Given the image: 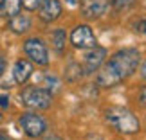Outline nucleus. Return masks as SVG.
<instances>
[{"label":"nucleus","instance_id":"obj_1","mask_svg":"<svg viewBox=\"0 0 146 140\" xmlns=\"http://www.w3.org/2000/svg\"><path fill=\"white\" fill-rule=\"evenodd\" d=\"M141 63V52L137 49H123L112 56L98 70V86L112 88L123 79L130 77Z\"/></svg>","mask_w":146,"mask_h":140},{"label":"nucleus","instance_id":"obj_5","mask_svg":"<svg viewBox=\"0 0 146 140\" xmlns=\"http://www.w3.org/2000/svg\"><path fill=\"white\" fill-rule=\"evenodd\" d=\"M24 52L33 63L40 66L49 65V50L40 38H27L24 41Z\"/></svg>","mask_w":146,"mask_h":140},{"label":"nucleus","instance_id":"obj_21","mask_svg":"<svg viewBox=\"0 0 146 140\" xmlns=\"http://www.w3.org/2000/svg\"><path fill=\"white\" fill-rule=\"evenodd\" d=\"M141 76H143L144 79H146V61H144V63H143V66H141Z\"/></svg>","mask_w":146,"mask_h":140},{"label":"nucleus","instance_id":"obj_16","mask_svg":"<svg viewBox=\"0 0 146 140\" xmlns=\"http://www.w3.org/2000/svg\"><path fill=\"white\" fill-rule=\"evenodd\" d=\"M20 4H22V7H25L27 11H38L42 0H20Z\"/></svg>","mask_w":146,"mask_h":140},{"label":"nucleus","instance_id":"obj_6","mask_svg":"<svg viewBox=\"0 0 146 140\" xmlns=\"http://www.w3.org/2000/svg\"><path fill=\"white\" fill-rule=\"evenodd\" d=\"M70 43L74 45L76 49H81V50H90L94 47H98V40L94 36L92 29L85 24L81 25H76L70 32Z\"/></svg>","mask_w":146,"mask_h":140},{"label":"nucleus","instance_id":"obj_2","mask_svg":"<svg viewBox=\"0 0 146 140\" xmlns=\"http://www.w3.org/2000/svg\"><path fill=\"white\" fill-rule=\"evenodd\" d=\"M106 122L114 128L115 131L125 133V135H133L141 129L139 119L132 113L130 110L121 108V106H114V108L106 110Z\"/></svg>","mask_w":146,"mask_h":140},{"label":"nucleus","instance_id":"obj_22","mask_svg":"<svg viewBox=\"0 0 146 140\" xmlns=\"http://www.w3.org/2000/svg\"><path fill=\"white\" fill-rule=\"evenodd\" d=\"M67 2H69L70 5H78V4H80V2H81V0H67Z\"/></svg>","mask_w":146,"mask_h":140},{"label":"nucleus","instance_id":"obj_13","mask_svg":"<svg viewBox=\"0 0 146 140\" xmlns=\"http://www.w3.org/2000/svg\"><path fill=\"white\" fill-rule=\"evenodd\" d=\"M83 66L80 63H69L67 65V68H65V77H67V81H70V83H76V81H80L81 77H83Z\"/></svg>","mask_w":146,"mask_h":140},{"label":"nucleus","instance_id":"obj_11","mask_svg":"<svg viewBox=\"0 0 146 140\" xmlns=\"http://www.w3.org/2000/svg\"><path fill=\"white\" fill-rule=\"evenodd\" d=\"M33 27V22L27 14H16L13 18H9V29L15 34H24Z\"/></svg>","mask_w":146,"mask_h":140},{"label":"nucleus","instance_id":"obj_19","mask_svg":"<svg viewBox=\"0 0 146 140\" xmlns=\"http://www.w3.org/2000/svg\"><path fill=\"white\" fill-rule=\"evenodd\" d=\"M9 106V97L7 95H0V110H5Z\"/></svg>","mask_w":146,"mask_h":140},{"label":"nucleus","instance_id":"obj_18","mask_svg":"<svg viewBox=\"0 0 146 140\" xmlns=\"http://www.w3.org/2000/svg\"><path fill=\"white\" fill-rule=\"evenodd\" d=\"M139 103L143 106H146V85L141 88V92H139Z\"/></svg>","mask_w":146,"mask_h":140},{"label":"nucleus","instance_id":"obj_25","mask_svg":"<svg viewBox=\"0 0 146 140\" xmlns=\"http://www.w3.org/2000/svg\"><path fill=\"white\" fill-rule=\"evenodd\" d=\"M98 140H101V138H98Z\"/></svg>","mask_w":146,"mask_h":140},{"label":"nucleus","instance_id":"obj_12","mask_svg":"<svg viewBox=\"0 0 146 140\" xmlns=\"http://www.w3.org/2000/svg\"><path fill=\"white\" fill-rule=\"evenodd\" d=\"M20 0H0V16H4V18H13V16L20 14Z\"/></svg>","mask_w":146,"mask_h":140},{"label":"nucleus","instance_id":"obj_3","mask_svg":"<svg viewBox=\"0 0 146 140\" xmlns=\"http://www.w3.org/2000/svg\"><path fill=\"white\" fill-rule=\"evenodd\" d=\"M22 104L31 110H47L52 104V92L40 86H27L20 93Z\"/></svg>","mask_w":146,"mask_h":140},{"label":"nucleus","instance_id":"obj_7","mask_svg":"<svg viewBox=\"0 0 146 140\" xmlns=\"http://www.w3.org/2000/svg\"><path fill=\"white\" fill-rule=\"evenodd\" d=\"M105 56H106V50L103 47L90 49L83 58V72L85 74H96L101 68V65L105 63Z\"/></svg>","mask_w":146,"mask_h":140},{"label":"nucleus","instance_id":"obj_24","mask_svg":"<svg viewBox=\"0 0 146 140\" xmlns=\"http://www.w3.org/2000/svg\"><path fill=\"white\" fill-rule=\"evenodd\" d=\"M0 120H2V110H0Z\"/></svg>","mask_w":146,"mask_h":140},{"label":"nucleus","instance_id":"obj_4","mask_svg":"<svg viewBox=\"0 0 146 140\" xmlns=\"http://www.w3.org/2000/svg\"><path fill=\"white\" fill-rule=\"evenodd\" d=\"M18 124L22 128V131L25 133L29 138H40L43 133L47 131V122L42 115L27 111L18 119Z\"/></svg>","mask_w":146,"mask_h":140},{"label":"nucleus","instance_id":"obj_14","mask_svg":"<svg viewBox=\"0 0 146 140\" xmlns=\"http://www.w3.org/2000/svg\"><path fill=\"white\" fill-rule=\"evenodd\" d=\"M50 40H52V47L58 50L60 54L63 52L65 43H67V36H65V32H63V31H61V29L54 31V32H52V36H50Z\"/></svg>","mask_w":146,"mask_h":140},{"label":"nucleus","instance_id":"obj_9","mask_svg":"<svg viewBox=\"0 0 146 140\" xmlns=\"http://www.w3.org/2000/svg\"><path fill=\"white\" fill-rule=\"evenodd\" d=\"M61 4L60 0H42L40 7H38V14L43 22H54L61 16Z\"/></svg>","mask_w":146,"mask_h":140},{"label":"nucleus","instance_id":"obj_20","mask_svg":"<svg viewBox=\"0 0 146 140\" xmlns=\"http://www.w3.org/2000/svg\"><path fill=\"white\" fill-rule=\"evenodd\" d=\"M5 65H7V63H5V58L0 54V77H2L4 72H5Z\"/></svg>","mask_w":146,"mask_h":140},{"label":"nucleus","instance_id":"obj_10","mask_svg":"<svg viewBox=\"0 0 146 140\" xmlns=\"http://www.w3.org/2000/svg\"><path fill=\"white\" fill-rule=\"evenodd\" d=\"M33 76V65L31 61L27 59H18L13 66V79L18 83V85H25L27 81H29V77Z\"/></svg>","mask_w":146,"mask_h":140},{"label":"nucleus","instance_id":"obj_17","mask_svg":"<svg viewBox=\"0 0 146 140\" xmlns=\"http://www.w3.org/2000/svg\"><path fill=\"white\" fill-rule=\"evenodd\" d=\"M133 29H135L139 34H146V16H143V18L133 22Z\"/></svg>","mask_w":146,"mask_h":140},{"label":"nucleus","instance_id":"obj_8","mask_svg":"<svg viewBox=\"0 0 146 140\" xmlns=\"http://www.w3.org/2000/svg\"><path fill=\"white\" fill-rule=\"evenodd\" d=\"M81 13L87 18H99L110 7V0H81Z\"/></svg>","mask_w":146,"mask_h":140},{"label":"nucleus","instance_id":"obj_15","mask_svg":"<svg viewBox=\"0 0 146 140\" xmlns=\"http://www.w3.org/2000/svg\"><path fill=\"white\" fill-rule=\"evenodd\" d=\"M135 4H137V0H112V7H114L115 11H126V9H132Z\"/></svg>","mask_w":146,"mask_h":140},{"label":"nucleus","instance_id":"obj_23","mask_svg":"<svg viewBox=\"0 0 146 140\" xmlns=\"http://www.w3.org/2000/svg\"><path fill=\"white\" fill-rule=\"evenodd\" d=\"M0 140H9V138L5 137V135H2V133H0Z\"/></svg>","mask_w":146,"mask_h":140}]
</instances>
